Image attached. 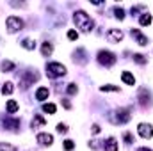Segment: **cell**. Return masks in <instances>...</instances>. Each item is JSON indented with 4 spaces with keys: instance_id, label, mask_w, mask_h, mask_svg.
Wrapping results in <instances>:
<instances>
[{
    "instance_id": "6da1fadb",
    "label": "cell",
    "mask_w": 153,
    "mask_h": 151,
    "mask_svg": "<svg viewBox=\"0 0 153 151\" xmlns=\"http://www.w3.org/2000/svg\"><path fill=\"white\" fill-rule=\"evenodd\" d=\"M73 21H75L76 29H80L82 32H91L94 27V21L91 20V16L85 11H76L73 14Z\"/></svg>"
},
{
    "instance_id": "7a4b0ae2",
    "label": "cell",
    "mask_w": 153,
    "mask_h": 151,
    "mask_svg": "<svg viewBox=\"0 0 153 151\" xmlns=\"http://www.w3.org/2000/svg\"><path fill=\"white\" fill-rule=\"evenodd\" d=\"M130 117H132V114H130V109H128V107L117 109V110H114V112L111 114V121H112L114 124H125V123L130 121Z\"/></svg>"
},
{
    "instance_id": "3957f363",
    "label": "cell",
    "mask_w": 153,
    "mask_h": 151,
    "mask_svg": "<svg viewBox=\"0 0 153 151\" xmlns=\"http://www.w3.org/2000/svg\"><path fill=\"white\" fill-rule=\"evenodd\" d=\"M46 75L50 78H59V76L66 75V66H62L61 62H48L46 64Z\"/></svg>"
},
{
    "instance_id": "277c9868",
    "label": "cell",
    "mask_w": 153,
    "mask_h": 151,
    "mask_svg": "<svg viewBox=\"0 0 153 151\" xmlns=\"http://www.w3.org/2000/svg\"><path fill=\"white\" fill-rule=\"evenodd\" d=\"M116 61H117V57H116L112 52H109V50H100V52H98V62H100L102 66L111 68V66L116 64Z\"/></svg>"
},
{
    "instance_id": "5b68a950",
    "label": "cell",
    "mask_w": 153,
    "mask_h": 151,
    "mask_svg": "<svg viewBox=\"0 0 153 151\" xmlns=\"http://www.w3.org/2000/svg\"><path fill=\"white\" fill-rule=\"evenodd\" d=\"M5 25H7V32L14 34V32H18V30L23 29V20L18 18V16H9L7 21H5Z\"/></svg>"
},
{
    "instance_id": "8992f818",
    "label": "cell",
    "mask_w": 153,
    "mask_h": 151,
    "mask_svg": "<svg viewBox=\"0 0 153 151\" xmlns=\"http://www.w3.org/2000/svg\"><path fill=\"white\" fill-rule=\"evenodd\" d=\"M38 78H39V75L36 73V71H30V70L25 71V73L22 75V89H27L29 85H32Z\"/></svg>"
},
{
    "instance_id": "52a82bcc",
    "label": "cell",
    "mask_w": 153,
    "mask_h": 151,
    "mask_svg": "<svg viewBox=\"0 0 153 151\" xmlns=\"http://www.w3.org/2000/svg\"><path fill=\"white\" fill-rule=\"evenodd\" d=\"M137 98H139L141 107H144V109H146V107H150V105L153 103V101H152V93H150L148 89H144V87L139 91V96H137Z\"/></svg>"
},
{
    "instance_id": "ba28073f",
    "label": "cell",
    "mask_w": 153,
    "mask_h": 151,
    "mask_svg": "<svg viewBox=\"0 0 153 151\" xmlns=\"http://www.w3.org/2000/svg\"><path fill=\"white\" fill-rule=\"evenodd\" d=\"M137 132H139V135H141L143 139H152L153 137V126L148 124V123H141V124L137 126Z\"/></svg>"
},
{
    "instance_id": "9c48e42d",
    "label": "cell",
    "mask_w": 153,
    "mask_h": 151,
    "mask_svg": "<svg viewBox=\"0 0 153 151\" xmlns=\"http://www.w3.org/2000/svg\"><path fill=\"white\" fill-rule=\"evenodd\" d=\"M39 146H52L53 144V135L52 133H38L36 137Z\"/></svg>"
},
{
    "instance_id": "30bf717a",
    "label": "cell",
    "mask_w": 153,
    "mask_h": 151,
    "mask_svg": "<svg viewBox=\"0 0 153 151\" xmlns=\"http://www.w3.org/2000/svg\"><path fill=\"white\" fill-rule=\"evenodd\" d=\"M130 34H132V38L137 39V44H141V46H146V44H148V38H146L144 34H141L139 29H132Z\"/></svg>"
},
{
    "instance_id": "8fae6325",
    "label": "cell",
    "mask_w": 153,
    "mask_h": 151,
    "mask_svg": "<svg viewBox=\"0 0 153 151\" xmlns=\"http://www.w3.org/2000/svg\"><path fill=\"white\" fill-rule=\"evenodd\" d=\"M107 39H109L111 43H119V41L123 39V32H121L119 29H111V30L107 32Z\"/></svg>"
},
{
    "instance_id": "7c38bea8",
    "label": "cell",
    "mask_w": 153,
    "mask_h": 151,
    "mask_svg": "<svg viewBox=\"0 0 153 151\" xmlns=\"http://www.w3.org/2000/svg\"><path fill=\"white\" fill-rule=\"evenodd\" d=\"M73 61H75L76 64H85V62H87V57H85V50H84V48H78V50H76Z\"/></svg>"
},
{
    "instance_id": "4fadbf2b",
    "label": "cell",
    "mask_w": 153,
    "mask_h": 151,
    "mask_svg": "<svg viewBox=\"0 0 153 151\" xmlns=\"http://www.w3.org/2000/svg\"><path fill=\"white\" fill-rule=\"evenodd\" d=\"M4 126L7 130H16L20 126V119H11V117H4Z\"/></svg>"
},
{
    "instance_id": "5bb4252c",
    "label": "cell",
    "mask_w": 153,
    "mask_h": 151,
    "mask_svg": "<svg viewBox=\"0 0 153 151\" xmlns=\"http://www.w3.org/2000/svg\"><path fill=\"white\" fill-rule=\"evenodd\" d=\"M103 150L105 151H117V141H116L114 137H109L103 142Z\"/></svg>"
},
{
    "instance_id": "9a60e30c",
    "label": "cell",
    "mask_w": 153,
    "mask_h": 151,
    "mask_svg": "<svg viewBox=\"0 0 153 151\" xmlns=\"http://www.w3.org/2000/svg\"><path fill=\"white\" fill-rule=\"evenodd\" d=\"M48 94H50L48 87H39L36 91V100L38 101H45V100H48Z\"/></svg>"
},
{
    "instance_id": "2e32d148",
    "label": "cell",
    "mask_w": 153,
    "mask_h": 151,
    "mask_svg": "<svg viewBox=\"0 0 153 151\" xmlns=\"http://www.w3.org/2000/svg\"><path fill=\"white\" fill-rule=\"evenodd\" d=\"M45 124H46V121H45V117H43L41 114H36L34 119H32V123H30L32 128H41V126H45Z\"/></svg>"
},
{
    "instance_id": "e0dca14e",
    "label": "cell",
    "mask_w": 153,
    "mask_h": 151,
    "mask_svg": "<svg viewBox=\"0 0 153 151\" xmlns=\"http://www.w3.org/2000/svg\"><path fill=\"white\" fill-rule=\"evenodd\" d=\"M52 52H53V44L52 43H43V46H41V53H43V57H50L52 55Z\"/></svg>"
},
{
    "instance_id": "ac0fdd59",
    "label": "cell",
    "mask_w": 153,
    "mask_h": 151,
    "mask_svg": "<svg viewBox=\"0 0 153 151\" xmlns=\"http://www.w3.org/2000/svg\"><path fill=\"white\" fill-rule=\"evenodd\" d=\"M121 78H123V82H125L126 85H135V76L132 75V73H128V71H123Z\"/></svg>"
},
{
    "instance_id": "d6986e66",
    "label": "cell",
    "mask_w": 153,
    "mask_h": 151,
    "mask_svg": "<svg viewBox=\"0 0 153 151\" xmlns=\"http://www.w3.org/2000/svg\"><path fill=\"white\" fill-rule=\"evenodd\" d=\"M139 23H141L143 27L152 25V14H150V13H143V14H141V18H139Z\"/></svg>"
},
{
    "instance_id": "ffe728a7",
    "label": "cell",
    "mask_w": 153,
    "mask_h": 151,
    "mask_svg": "<svg viewBox=\"0 0 153 151\" xmlns=\"http://www.w3.org/2000/svg\"><path fill=\"white\" fill-rule=\"evenodd\" d=\"M0 68H2L4 73H5V71H13V70H14V62H11V61H2Z\"/></svg>"
},
{
    "instance_id": "44dd1931",
    "label": "cell",
    "mask_w": 153,
    "mask_h": 151,
    "mask_svg": "<svg viewBox=\"0 0 153 151\" xmlns=\"http://www.w3.org/2000/svg\"><path fill=\"white\" fill-rule=\"evenodd\" d=\"M14 91V85H13V82H5L4 85H2V94H11Z\"/></svg>"
},
{
    "instance_id": "7402d4cb",
    "label": "cell",
    "mask_w": 153,
    "mask_h": 151,
    "mask_svg": "<svg viewBox=\"0 0 153 151\" xmlns=\"http://www.w3.org/2000/svg\"><path fill=\"white\" fill-rule=\"evenodd\" d=\"M22 46H23V48H27V50H34V48H36V41H32V39H23V41H22Z\"/></svg>"
},
{
    "instance_id": "603a6c76",
    "label": "cell",
    "mask_w": 153,
    "mask_h": 151,
    "mask_svg": "<svg viewBox=\"0 0 153 151\" xmlns=\"http://www.w3.org/2000/svg\"><path fill=\"white\" fill-rule=\"evenodd\" d=\"M16 110H18V101L9 100V101H7V112H9V114H14Z\"/></svg>"
},
{
    "instance_id": "cb8c5ba5",
    "label": "cell",
    "mask_w": 153,
    "mask_h": 151,
    "mask_svg": "<svg viewBox=\"0 0 153 151\" xmlns=\"http://www.w3.org/2000/svg\"><path fill=\"white\" fill-rule=\"evenodd\" d=\"M100 91H102V93H107V91L117 93V91H119V87H117V85H112V84H107V85H102V87H100Z\"/></svg>"
},
{
    "instance_id": "d4e9b609",
    "label": "cell",
    "mask_w": 153,
    "mask_h": 151,
    "mask_svg": "<svg viewBox=\"0 0 153 151\" xmlns=\"http://www.w3.org/2000/svg\"><path fill=\"white\" fill-rule=\"evenodd\" d=\"M55 110H57V107H55L53 103H45V105H43V112H46V114H55Z\"/></svg>"
},
{
    "instance_id": "484cf974",
    "label": "cell",
    "mask_w": 153,
    "mask_h": 151,
    "mask_svg": "<svg viewBox=\"0 0 153 151\" xmlns=\"http://www.w3.org/2000/svg\"><path fill=\"white\" fill-rule=\"evenodd\" d=\"M134 61H135L137 64H146V62H148V59H146L143 53H134Z\"/></svg>"
},
{
    "instance_id": "4316f807",
    "label": "cell",
    "mask_w": 153,
    "mask_h": 151,
    "mask_svg": "<svg viewBox=\"0 0 153 151\" xmlns=\"http://www.w3.org/2000/svg\"><path fill=\"white\" fill-rule=\"evenodd\" d=\"M0 151H18L16 146H11L7 142H0Z\"/></svg>"
},
{
    "instance_id": "83f0119b",
    "label": "cell",
    "mask_w": 153,
    "mask_h": 151,
    "mask_svg": "<svg viewBox=\"0 0 153 151\" xmlns=\"http://www.w3.org/2000/svg\"><path fill=\"white\" fill-rule=\"evenodd\" d=\"M114 16L117 20H123L125 18V9L123 7H114Z\"/></svg>"
},
{
    "instance_id": "f1b7e54d",
    "label": "cell",
    "mask_w": 153,
    "mask_h": 151,
    "mask_svg": "<svg viewBox=\"0 0 153 151\" xmlns=\"http://www.w3.org/2000/svg\"><path fill=\"white\" fill-rule=\"evenodd\" d=\"M73 148H75V142L73 141H70V139L64 141V150L66 151H73Z\"/></svg>"
},
{
    "instance_id": "f546056e",
    "label": "cell",
    "mask_w": 153,
    "mask_h": 151,
    "mask_svg": "<svg viewBox=\"0 0 153 151\" xmlns=\"http://www.w3.org/2000/svg\"><path fill=\"white\" fill-rule=\"evenodd\" d=\"M123 139H125V142H126V144H132V142H134V137H132V133H130V132H125V133H123Z\"/></svg>"
},
{
    "instance_id": "4dcf8cb0",
    "label": "cell",
    "mask_w": 153,
    "mask_h": 151,
    "mask_svg": "<svg viewBox=\"0 0 153 151\" xmlns=\"http://www.w3.org/2000/svg\"><path fill=\"white\" fill-rule=\"evenodd\" d=\"M68 94H76V91H78V87H76V84H68Z\"/></svg>"
},
{
    "instance_id": "1f68e13d",
    "label": "cell",
    "mask_w": 153,
    "mask_h": 151,
    "mask_svg": "<svg viewBox=\"0 0 153 151\" xmlns=\"http://www.w3.org/2000/svg\"><path fill=\"white\" fill-rule=\"evenodd\" d=\"M68 39H70V41L78 39V32H76V30H68Z\"/></svg>"
},
{
    "instance_id": "d6a6232c",
    "label": "cell",
    "mask_w": 153,
    "mask_h": 151,
    "mask_svg": "<svg viewBox=\"0 0 153 151\" xmlns=\"http://www.w3.org/2000/svg\"><path fill=\"white\" fill-rule=\"evenodd\" d=\"M57 132H59V133H66V132H68V126H66L64 123H59V124H57Z\"/></svg>"
},
{
    "instance_id": "836d02e7",
    "label": "cell",
    "mask_w": 153,
    "mask_h": 151,
    "mask_svg": "<svg viewBox=\"0 0 153 151\" xmlns=\"http://www.w3.org/2000/svg\"><path fill=\"white\" fill-rule=\"evenodd\" d=\"M98 142H100V141H91V142H89V148H91V150H98V148H100Z\"/></svg>"
},
{
    "instance_id": "e575fe53",
    "label": "cell",
    "mask_w": 153,
    "mask_h": 151,
    "mask_svg": "<svg viewBox=\"0 0 153 151\" xmlns=\"http://www.w3.org/2000/svg\"><path fill=\"white\" fill-rule=\"evenodd\" d=\"M91 132H93V133H100V126H98V124H93V126H91Z\"/></svg>"
},
{
    "instance_id": "d590c367",
    "label": "cell",
    "mask_w": 153,
    "mask_h": 151,
    "mask_svg": "<svg viewBox=\"0 0 153 151\" xmlns=\"http://www.w3.org/2000/svg\"><path fill=\"white\" fill-rule=\"evenodd\" d=\"M62 105H64V109H71V103L68 100H62Z\"/></svg>"
},
{
    "instance_id": "8d00e7d4",
    "label": "cell",
    "mask_w": 153,
    "mask_h": 151,
    "mask_svg": "<svg viewBox=\"0 0 153 151\" xmlns=\"http://www.w3.org/2000/svg\"><path fill=\"white\" fill-rule=\"evenodd\" d=\"M137 151H152V150H148V148H139Z\"/></svg>"
}]
</instances>
